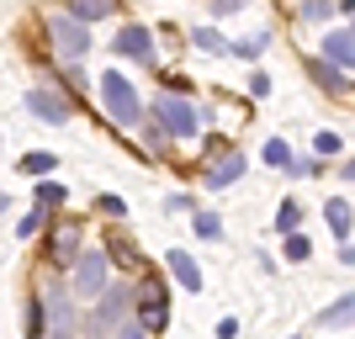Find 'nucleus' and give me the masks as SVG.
<instances>
[{
    "label": "nucleus",
    "instance_id": "obj_22",
    "mask_svg": "<svg viewBox=\"0 0 355 339\" xmlns=\"http://www.w3.org/2000/svg\"><path fill=\"white\" fill-rule=\"evenodd\" d=\"M191 223H196V234H202V238H218V234H223V223L212 218V212H196Z\"/></svg>",
    "mask_w": 355,
    "mask_h": 339
},
{
    "label": "nucleus",
    "instance_id": "obj_30",
    "mask_svg": "<svg viewBox=\"0 0 355 339\" xmlns=\"http://www.w3.org/2000/svg\"><path fill=\"white\" fill-rule=\"evenodd\" d=\"M239 6H244V0H212V11H218V16H228V11H239Z\"/></svg>",
    "mask_w": 355,
    "mask_h": 339
},
{
    "label": "nucleus",
    "instance_id": "obj_25",
    "mask_svg": "<svg viewBox=\"0 0 355 339\" xmlns=\"http://www.w3.org/2000/svg\"><path fill=\"white\" fill-rule=\"evenodd\" d=\"M286 254H292V260H308V238H302V234H286Z\"/></svg>",
    "mask_w": 355,
    "mask_h": 339
},
{
    "label": "nucleus",
    "instance_id": "obj_5",
    "mask_svg": "<svg viewBox=\"0 0 355 339\" xmlns=\"http://www.w3.org/2000/svg\"><path fill=\"white\" fill-rule=\"evenodd\" d=\"M128 308H133V292H128V286H112V292H106V302L96 308V318H90V334H106V329H117L122 318H128Z\"/></svg>",
    "mask_w": 355,
    "mask_h": 339
},
{
    "label": "nucleus",
    "instance_id": "obj_26",
    "mask_svg": "<svg viewBox=\"0 0 355 339\" xmlns=\"http://www.w3.org/2000/svg\"><path fill=\"white\" fill-rule=\"evenodd\" d=\"M106 212V218H122V212H128V202H122V196H101V202H96Z\"/></svg>",
    "mask_w": 355,
    "mask_h": 339
},
{
    "label": "nucleus",
    "instance_id": "obj_9",
    "mask_svg": "<svg viewBox=\"0 0 355 339\" xmlns=\"http://www.w3.org/2000/svg\"><path fill=\"white\" fill-rule=\"evenodd\" d=\"M74 250H80V223H64L59 234H53V250L48 254H53V266H74V260H80Z\"/></svg>",
    "mask_w": 355,
    "mask_h": 339
},
{
    "label": "nucleus",
    "instance_id": "obj_7",
    "mask_svg": "<svg viewBox=\"0 0 355 339\" xmlns=\"http://www.w3.org/2000/svg\"><path fill=\"white\" fill-rule=\"evenodd\" d=\"M43 313L53 318V339H74V297L69 292H48Z\"/></svg>",
    "mask_w": 355,
    "mask_h": 339
},
{
    "label": "nucleus",
    "instance_id": "obj_6",
    "mask_svg": "<svg viewBox=\"0 0 355 339\" xmlns=\"http://www.w3.org/2000/svg\"><path fill=\"white\" fill-rule=\"evenodd\" d=\"M27 112L32 117H43V122H53V128H64V122H69V101H64V96H53V90H27Z\"/></svg>",
    "mask_w": 355,
    "mask_h": 339
},
{
    "label": "nucleus",
    "instance_id": "obj_15",
    "mask_svg": "<svg viewBox=\"0 0 355 339\" xmlns=\"http://www.w3.org/2000/svg\"><path fill=\"white\" fill-rule=\"evenodd\" d=\"M239 175H244V159H239V154H234V159H223L218 170H212V175H207V186H212V191H223V186H234Z\"/></svg>",
    "mask_w": 355,
    "mask_h": 339
},
{
    "label": "nucleus",
    "instance_id": "obj_29",
    "mask_svg": "<svg viewBox=\"0 0 355 339\" xmlns=\"http://www.w3.org/2000/svg\"><path fill=\"white\" fill-rule=\"evenodd\" d=\"M318 154H340V138H334V133H318Z\"/></svg>",
    "mask_w": 355,
    "mask_h": 339
},
{
    "label": "nucleus",
    "instance_id": "obj_17",
    "mask_svg": "<svg viewBox=\"0 0 355 339\" xmlns=\"http://www.w3.org/2000/svg\"><path fill=\"white\" fill-rule=\"evenodd\" d=\"M48 334V313H43V297H32L27 308V339H43Z\"/></svg>",
    "mask_w": 355,
    "mask_h": 339
},
{
    "label": "nucleus",
    "instance_id": "obj_20",
    "mask_svg": "<svg viewBox=\"0 0 355 339\" xmlns=\"http://www.w3.org/2000/svg\"><path fill=\"white\" fill-rule=\"evenodd\" d=\"M191 43L202 48V53H223V48H228V43H223V37H218L212 27H196V32H191Z\"/></svg>",
    "mask_w": 355,
    "mask_h": 339
},
{
    "label": "nucleus",
    "instance_id": "obj_12",
    "mask_svg": "<svg viewBox=\"0 0 355 339\" xmlns=\"http://www.w3.org/2000/svg\"><path fill=\"white\" fill-rule=\"evenodd\" d=\"M112 11H117V0H69V11H64V16H74V21H85V27H90V21H101V16H112Z\"/></svg>",
    "mask_w": 355,
    "mask_h": 339
},
{
    "label": "nucleus",
    "instance_id": "obj_31",
    "mask_svg": "<svg viewBox=\"0 0 355 339\" xmlns=\"http://www.w3.org/2000/svg\"><path fill=\"white\" fill-rule=\"evenodd\" d=\"M117 339H144V329H138V324H122V329H117Z\"/></svg>",
    "mask_w": 355,
    "mask_h": 339
},
{
    "label": "nucleus",
    "instance_id": "obj_27",
    "mask_svg": "<svg viewBox=\"0 0 355 339\" xmlns=\"http://www.w3.org/2000/svg\"><path fill=\"white\" fill-rule=\"evenodd\" d=\"M37 223H43V212H32V218H21V223H16V234H21V238H32V234H37Z\"/></svg>",
    "mask_w": 355,
    "mask_h": 339
},
{
    "label": "nucleus",
    "instance_id": "obj_16",
    "mask_svg": "<svg viewBox=\"0 0 355 339\" xmlns=\"http://www.w3.org/2000/svg\"><path fill=\"white\" fill-rule=\"evenodd\" d=\"M21 170H27L32 180H43L48 170H59V154H48V148H43V154H27V159H21Z\"/></svg>",
    "mask_w": 355,
    "mask_h": 339
},
{
    "label": "nucleus",
    "instance_id": "obj_24",
    "mask_svg": "<svg viewBox=\"0 0 355 339\" xmlns=\"http://www.w3.org/2000/svg\"><path fill=\"white\" fill-rule=\"evenodd\" d=\"M37 202H43V207H64V186L43 180V186H37Z\"/></svg>",
    "mask_w": 355,
    "mask_h": 339
},
{
    "label": "nucleus",
    "instance_id": "obj_11",
    "mask_svg": "<svg viewBox=\"0 0 355 339\" xmlns=\"http://www.w3.org/2000/svg\"><path fill=\"white\" fill-rule=\"evenodd\" d=\"M112 48H117V53H128V59H148V53H154V48H148V32L133 27V21L117 32V43H112Z\"/></svg>",
    "mask_w": 355,
    "mask_h": 339
},
{
    "label": "nucleus",
    "instance_id": "obj_13",
    "mask_svg": "<svg viewBox=\"0 0 355 339\" xmlns=\"http://www.w3.org/2000/svg\"><path fill=\"white\" fill-rule=\"evenodd\" d=\"M324 218H329V234L340 238V244H350V202H345V196L324 207Z\"/></svg>",
    "mask_w": 355,
    "mask_h": 339
},
{
    "label": "nucleus",
    "instance_id": "obj_21",
    "mask_svg": "<svg viewBox=\"0 0 355 339\" xmlns=\"http://www.w3.org/2000/svg\"><path fill=\"white\" fill-rule=\"evenodd\" d=\"M266 43H270L266 32H260V37H239V43H234V53H239V59H260V53H266Z\"/></svg>",
    "mask_w": 355,
    "mask_h": 339
},
{
    "label": "nucleus",
    "instance_id": "obj_23",
    "mask_svg": "<svg viewBox=\"0 0 355 339\" xmlns=\"http://www.w3.org/2000/svg\"><path fill=\"white\" fill-rule=\"evenodd\" d=\"M266 164H292V148H286L282 138H270L266 144Z\"/></svg>",
    "mask_w": 355,
    "mask_h": 339
},
{
    "label": "nucleus",
    "instance_id": "obj_2",
    "mask_svg": "<svg viewBox=\"0 0 355 339\" xmlns=\"http://www.w3.org/2000/svg\"><path fill=\"white\" fill-rule=\"evenodd\" d=\"M48 37L59 48V59H69V64H80L90 53V32H85V21H74V16H53V21H48Z\"/></svg>",
    "mask_w": 355,
    "mask_h": 339
},
{
    "label": "nucleus",
    "instance_id": "obj_1",
    "mask_svg": "<svg viewBox=\"0 0 355 339\" xmlns=\"http://www.w3.org/2000/svg\"><path fill=\"white\" fill-rule=\"evenodd\" d=\"M96 90H101V106H106V117L117 122V128H138V122H144V101H138L133 80H122V74L112 69V74L96 80Z\"/></svg>",
    "mask_w": 355,
    "mask_h": 339
},
{
    "label": "nucleus",
    "instance_id": "obj_14",
    "mask_svg": "<svg viewBox=\"0 0 355 339\" xmlns=\"http://www.w3.org/2000/svg\"><path fill=\"white\" fill-rule=\"evenodd\" d=\"M313 80H318L324 90H340V96L350 90V74H345V69H334V64H324V59L313 64Z\"/></svg>",
    "mask_w": 355,
    "mask_h": 339
},
{
    "label": "nucleus",
    "instance_id": "obj_8",
    "mask_svg": "<svg viewBox=\"0 0 355 339\" xmlns=\"http://www.w3.org/2000/svg\"><path fill=\"white\" fill-rule=\"evenodd\" d=\"M355 37H350V27H340V32H329L324 37V64H334V69H345L350 74V64H355Z\"/></svg>",
    "mask_w": 355,
    "mask_h": 339
},
{
    "label": "nucleus",
    "instance_id": "obj_4",
    "mask_svg": "<svg viewBox=\"0 0 355 339\" xmlns=\"http://www.w3.org/2000/svg\"><path fill=\"white\" fill-rule=\"evenodd\" d=\"M69 270H74V297H101L106 292V254H80Z\"/></svg>",
    "mask_w": 355,
    "mask_h": 339
},
{
    "label": "nucleus",
    "instance_id": "obj_3",
    "mask_svg": "<svg viewBox=\"0 0 355 339\" xmlns=\"http://www.w3.org/2000/svg\"><path fill=\"white\" fill-rule=\"evenodd\" d=\"M154 117H159V128H164L170 138H191V133H196V106L186 101V96H159Z\"/></svg>",
    "mask_w": 355,
    "mask_h": 339
},
{
    "label": "nucleus",
    "instance_id": "obj_18",
    "mask_svg": "<svg viewBox=\"0 0 355 339\" xmlns=\"http://www.w3.org/2000/svg\"><path fill=\"white\" fill-rule=\"evenodd\" d=\"M350 313H355V302H350V292H345L340 302H334V308H324V313H318V318H324V324L334 329V324H350Z\"/></svg>",
    "mask_w": 355,
    "mask_h": 339
},
{
    "label": "nucleus",
    "instance_id": "obj_28",
    "mask_svg": "<svg viewBox=\"0 0 355 339\" xmlns=\"http://www.w3.org/2000/svg\"><path fill=\"white\" fill-rule=\"evenodd\" d=\"M302 16H313V21H324V16H329V0H308V6H302Z\"/></svg>",
    "mask_w": 355,
    "mask_h": 339
},
{
    "label": "nucleus",
    "instance_id": "obj_10",
    "mask_svg": "<svg viewBox=\"0 0 355 339\" xmlns=\"http://www.w3.org/2000/svg\"><path fill=\"white\" fill-rule=\"evenodd\" d=\"M164 260H170V270H175V281L186 286V292H202V270H196V260L186 250H170Z\"/></svg>",
    "mask_w": 355,
    "mask_h": 339
},
{
    "label": "nucleus",
    "instance_id": "obj_19",
    "mask_svg": "<svg viewBox=\"0 0 355 339\" xmlns=\"http://www.w3.org/2000/svg\"><path fill=\"white\" fill-rule=\"evenodd\" d=\"M276 228H282V234H297V228H302V207H297V202H282V212H276Z\"/></svg>",
    "mask_w": 355,
    "mask_h": 339
}]
</instances>
